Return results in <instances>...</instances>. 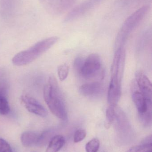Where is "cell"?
<instances>
[{
	"label": "cell",
	"mask_w": 152,
	"mask_h": 152,
	"mask_svg": "<svg viewBox=\"0 0 152 152\" xmlns=\"http://www.w3.org/2000/svg\"><path fill=\"white\" fill-rule=\"evenodd\" d=\"M0 152H12L10 145L2 138H0Z\"/></svg>",
	"instance_id": "obj_21"
},
{
	"label": "cell",
	"mask_w": 152,
	"mask_h": 152,
	"mask_svg": "<svg viewBox=\"0 0 152 152\" xmlns=\"http://www.w3.org/2000/svg\"><path fill=\"white\" fill-rule=\"evenodd\" d=\"M64 137L61 135L54 136L49 142L46 152H58L65 144Z\"/></svg>",
	"instance_id": "obj_13"
},
{
	"label": "cell",
	"mask_w": 152,
	"mask_h": 152,
	"mask_svg": "<svg viewBox=\"0 0 152 152\" xmlns=\"http://www.w3.org/2000/svg\"><path fill=\"white\" fill-rule=\"evenodd\" d=\"M84 61V59L81 57H78L74 61V68L79 73L82 69V66H83Z\"/></svg>",
	"instance_id": "obj_22"
},
{
	"label": "cell",
	"mask_w": 152,
	"mask_h": 152,
	"mask_svg": "<svg viewBox=\"0 0 152 152\" xmlns=\"http://www.w3.org/2000/svg\"><path fill=\"white\" fill-rule=\"evenodd\" d=\"M21 101L29 112L40 117H46L47 111L44 106L36 99L29 95H23L21 97Z\"/></svg>",
	"instance_id": "obj_8"
},
{
	"label": "cell",
	"mask_w": 152,
	"mask_h": 152,
	"mask_svg": "<svg viewBox=\"0 0 152 152\" xmlns=\"http://www.w3.org/2000/svg\"><path fill=\"white\" fill-rule=\"evenodd\" d=\"M127 152H152V142H144L141 145L133 146Z\"/></svg>",
	"instance_id": "obj_15"
},
{
	"label": "cell",
	"mask_w": 152,
	"mask_h": 152,
	"mask_svg": "<svg viewBox=\"0 0 152 152\" xmlns=\"http://www.w3.org/2000/svg\"><path fill=\"white\" fill-rule=\"evenodd\" d=\"M101 89V85L99 82L87 83L79 88L80 94L84 96H92L100 93Z\"/></svg>",
	"instance_id": "obj_11"
},
{
	"label": "cell",
	"mask_w": 152,
	"mask_h": 152,
	"mask_svg": "<svg viewBox=\"0 0 152 152\" xmlns=\"http://www.w3.org/2000/svg\"><path fill=\"white\" fill-rule=\"evenodd\" d=\"M121 94V82L111 79L108 92V102L109 105L116 106L117 104Z\"/></svg>",
	"instance_id": "obj_10"
},
{
	"label": "cell",
	"mask_w": 152,
	"mask_h": 152,
	"mask_svg": "<svg viewBox=\"0 0 152 152\" xmlns=\"http://www.w3.org/2000/svg\"><path fill=\"white\" fill-rule=\"evenodd\" d=\"M135 80L139 90L145 98L152 100V84L148 77L142 71H138L136 73Z\"/></svg>",
	"instance_id": "obj_9"
},
{
	"label": "cell",
	"mask_w": 152,
	"mask_h": 152,
	"mask_svg": "<svg viewBox=\"0 0 152 152\" xmlns=\"http://www.w3.org/2000/svg\"><path fill=\"white\" fill-rule=\"evenodd\" d=\"M115 106L109 105L106 110V118L108 121V124L109 125L112 124L114 119V115H115Z\"/></svg>",
	"instance_id": "obj_19"
},
{
	"label": "cell",
	"mask_w": 152,
	"mask_h": 152,
	"mask_svg": "<svg viewBox=\"0 0 152 152\" xmlns=\"http://www.w3.org/2000/svg\"><path fill=\"white\" fill-rule=\"evenodd\" d=\"M39 136V134L35 132L26 131L21 135V141L23 146L30 147L36 145Z\"/></svg>",
	"instance_id": "obj_12"
},
{
	"label": "cell",
	"mask_w": 152,
	"mask_h": 152,
	"mask_svg": "<svg viewBox=\"0 0 152 152\" xmlns=\"http://www.w3.org/2000/svg\"><path fill=\"white\" fill-rule=\"evenodd\" d=\"M148 11V6L141 7L126 19L116 38V45L117 49L123 47L130 34L143 19Z\"/></svg>",
	"instance_id": "obj_3"
},
{
	"label": "cell",
	"mask_w": 152,
	"mask_h": 152,
	"mask_svg": "<svg viewBox=\"0 0 152 152\" xmlns=\"http://www.w3.org/2000/svg\"><path fill=\"white\" fill-rule=\"evenodd\" d=\"M57 71L60 80L63 81L68 77L69 71V67L67 64H62L58 66Z\"/></svg>",
	"instance_id": "obj_18"
},
{
	"label": "cell",
	"mask_w": 152,
	"mask_h": 152,
	"mask_svg": "<svg viewBox=\"0 0 152 152\" xmlns=\"http://www.w3.org/2000/svg\"><path fill=\"white\" fill-rule=\"evenodd\" d=\"M132 99L136 107L138 115H152V100L146 99L139 90L135 80L132 87Z\"/></svg>",
	"instance_id": "obj_5"
},
{
	"label": "cell",
	"mask_w": 152,
	"mask_h": 152,
	"mask_svg": "<svg viewBox=\"0 0 152 152\" xmlns=\"http://www.w3.org/2000/svg\"><path fill=\"white\" fill-rule=\"evenodd\" d=\"M53 137H52V133L51 131H44L41 134H39V138L36 145L38 147L44 146L48 142H50Z\"/></svg>",
	"instance_id": "obj_16"
},
{
	"label": "cell",
	"mask_w": 152,
	"mask_h": 152,
	"mask_svg": "<svg viewBox=\"0 0 152 152\" xmlns=\"http://www.w3.org/2000/svg\"><path fill=\"white\" fill-rule=\"evenodd\" d=\"M59 39L57 37H53L38 42L27 50L17 53L12 58V63L21 66L33 62L53 46Z\"/></svg>",
	"instance_id": "obj_2"
},
{
	"label": "cell",
	"mask_w": 152,
	"mask_h": 152,
	"mask_svg": "<svg viewBox=\"0 0 152 152\" xmlns=\"http://www.w3.org/2000/svg\"><path fill=\"white\" fill-rule=\"evenodd\" d=\"M10 112V107L6 96V90L2 88L0 90V113L7 115Z\"/></svg>",
	"instance_id": "obj_14"
},
{
	"label": "cell",
	"mask_w": 152,
	"mask_h": 152,
	"mask_svg": "<svg viewBox=\"0 0 152 152\" xmlns=\"http://www.w3.org/2000/svg\"><path fill=\"white\" fill-rule=\"evenodd\" d=\"M45 10L55 16L61 15L71 8L76 0H38Z\"/></svg>",
	"instance_id": "obj_4"
},
{
	"label": "cell",
	"mask_w": 152,
	"mask_h": 152,
	"mask_svg": "<svg viewBox=\"0 0 152 152\" xmlns=\"http://www.w3.org/2000/svg\"><path fill=\"white\" fill-rule=\"evenodd\" d=\"M86 132L84 129H79L75 132L74 137V142H79L83 141L86 136Z\"/></svg>",
	"instance_id": "obj_20"
},
{
	"label": "cell",
	"mask_w": 152,
	"mask_h": 152,
	"mask_svg": "<svg viewBox=\"0 0 152 152\" xmlns=\"http://www.w3.org/2000/svg\"><path fill=\"white\" fill-rule=\"evenodd\" d=\"M101 67L100 56L96 53L90 54L84 60L79 74L82 77L89 78L98 74Z\"/></svg>",
	"instance_id": "obj_6"
},
{
	"label": "cell",
	"mask_w": 152,
	"mask_h": 152,
	"mask_svg": "<svg viewBox=\"0 0 152 152\" xmlns=\"http://www.w3.org/2000/svg\"><path fill=\"white\" fill-rule=\"evenodd\" d=\"M100 141L97 138H94L87 143L85 149L87 152H97L100 148Z\"/></svg>",
	"instance_id": "obj_17"
},
{
	"label": "cell",
	"mask_w": 152,
	"mask_h": 152,
	"mask_svg": "<svg viewBox=\"0 0 152 152\" xmlns=\"http://www.w3.org/2000/svg\"><path fill=\"white\" fill-rule=\"evenodd\" d=\"M44 99L51 112L62 120L67 119V112L58 81L53 76L49 77L43 89Z\"/></svg>",
	"instance_id": "obj_1"
},
{
	"label": "cell",
	"mask_w": 152,
	"mask_h": 152,
	"mask_svg": "<svg viewBox=\"0 0 152 152\" xmlns=\"http://www.w3.org/2000/svg\"><path fill=\"white\" fill-rule=\"evenodd\" d=\"M102 1V0H86L69 12L65 18V21H72L84 16Z\"/></svg>",
	"instance_id": "obj_7"
}]
</instances>
